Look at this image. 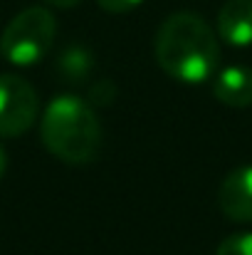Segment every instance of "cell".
<instances>
[{
	"label": "cell",
	"mask_w": 252,
	"mask_h": 255,
	"mask_svg": "<svg viewBox=\"0 0 252 255\" xmlns=\"http://www.w3.org/2000/svg\"><path fill=\"white\" fill-rule=\"evenodd\" d=\"M215 255H252V233L250 231H240L228 236L220 246Z\"/></svg>",
	"instance_id": "9c48e42d"
},
{
	"label": "cell",
	"mask_w": 252,
	"mask_h": 255,
	"mask_svg": "<svg viewBox=\"0 0 252 255\" xmlns=\"http://www.w3.org/2000/svg\"><path fill=\"white\" fill-rule=\"evenodd\" d=\"M154 55L168 77L188 85L205 82L220 62V45L213 27L195 12H173L161 22Z\"/></svg>",
	"instance_id": "6da1fadb"
},
{
	"label": "cell",
	"mask_w": 252,
	"mask_h": 255,
	"mask_svg": "<svg viewBox=\"0 0 252 255\" xmlns=\"http://www.w3.org/2000/svg\"><path fill=\"white\" fill-rule=\"evenodd\" d=\"M218 206L235 223L252 221V166L230 171L218 188Z\"/></svg>",
	"instance_id": "5b68a950"
},
{
	"label": "cell",
	"mask_w": 252,
	"mask_h": 255,
	"mask_svg": "<svg viewBox=\"0 0 252 255\" xmlns=\"http://www.w3.org/2000/svg\"><path fill=\"white\" fill-rule=\"evenodd\" d=\"M96 2H99V7H101V10L121 15V12H131V10H134V7H139L144 0H96Z\"/></svg>",
	"instance_id": "30bf717a"
},
{
	"label": "cell",
	"mask_w": 252,
	"mask_h": 255,
	"mask_svg": "<svg viewBox=\"0 0 252 255\" xmlns=\"http://www.w3.org/2000/svg\"><path fill=\"white\" fill-rule=\"evenodd\" d=\"M213 94L235 109L250 107L252 104V67L245 65H230L215 75Z\"/></svg>",
	"instance_id": "52a82bcc"
},
{
	"label": "cell",
	"mask_w": 252,
	"mask_h": 255,
	"mask_svg": "<svg viewBox=\"0 0 252 255\" xmlns=\"http://www.w3.org/2000/svg\"><path fill=\"white\" fill-rule=\"evenodd\" d=\"M40 136L55 159L72 166L94 161L101 149L99 117L75 94H60L47 104L40 122Z\"/></svg>",
	"instance_id": "7a4b0ae2"
},
{
	"label": "cell",
	"mask_w": 252,
	"mask_h": 255,
	"mask_svg": "<svg viewBox=\"0 0 252 255\" xmlns=\"http://www.w3.org/2000/svg\"><path fill=\"white\" fill-rule=\"evenodd\" d=\"M91 67H94L91 52L86 47H80V45L67 47L57 57V72H60V77L65 82H82V80H86V75L91 72Z\"/></svg>",
	"instance_id": "ba28073f"
},
{
	"label": "cell",
	"mask_w": 252,
	"mask_h": 255,
	"mask_svg": "<svg viewBox=\"0 0 252 255\" xmlns=\"http://www.w3.org/2000/svg\"><path fill=\"white\" fill-rule=\"evenodd\" d=\"M47 5H55V7H62V10H67V7H75L77 2H82V0H45Z\"/></svg>",
	"instance_id": "8fae6325"
},
{
	"label": "cell",
	"mask_w": 252,
	"mask_h": 255,
	"mask_svg": "<svg viewBox=\"0 0 252 255\" xmlns=\"http://www.w3.org/2000/svg\"><path fill=\"white\" fill-rule=\"evenodd\" d=\"M40 112L35 87L25 77L5 72L0 75V136L15 139L30 131Z\"/></svg>",
	"instance_id": "277c9868"
},
{
	"label": "cell",
	"mask_w": 252,
	"mask_h": 255,
	"mask_svg": "<svg viewBox=\"0 0 252 255\" xmlns=\"http://www.w3.org/2000/svg\"><path fill=\"white\" fill-rule=\"evenodd\" d=\"M57 22L47 7H27L17 12L0 37V55L20 67L37 65L55 45Z\"/></svg>",
	"instance_id": "3957f363"
},
{
	"label": "cell",
	"mask_w": 252,
	"mask_h": 255,
	"mask_svg": "<svg viewBox=\"0 0 252 255\" xmlns=\"http://www.w3.org/2000/svg\"><path fill=\"white\" fill-rule=\"evenodd\" d=\"M5 171H7V154H5V149L0 146V178L5 176Z\"/></svg>",
	"instance_id": "7c38bea8"
},
{
	"label": "cell",
	"mask_w": 252,
	"mask_h": 255,
	"mask_svg": "<svg viewBox=\"0 0 252 255\" xmlns=\"http://www.w3.org/2000/svg\"><path fill=\"white\" fill-rule=\"evenodd\" d=\"M218 35L233 47L252 45V0H228L220 7Z\"/></svg>",
	"instance_id": "8992f818"
}]
</instances>
